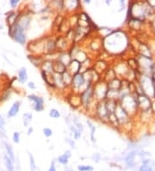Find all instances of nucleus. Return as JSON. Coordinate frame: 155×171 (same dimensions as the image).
Wrapping results in <instances>:
<instances>
[{"label":"nucleus","instance_id":"1","mask_svg":"<svg viewBox=\"0 0 155 171\" xmlns=\"http://www.w3.org/2000/svg\"><path fill=\"white\" fill-rule=\"evenodd\" d=\"M130 46L128 34L121 30H113V32L103 39V50L110 56L122 55Z\"/></svg>","mask_w":155,"mask_h":171},{"label":"nucleus","instance_id":"2","mask_svg":"<svg viewBox=\"0 0 155 171\" xmlns=\"http://www.w3.org/2000/svg\"><path fill=\"white\" fill-rule=\"evenodd\" d=\"M154 11L149 6L148 1H137V2H130L128 11V19L135 18L145 22V20L148 17H151Z\"/></svg>","mask_w":155,"mask_h":171},{"label":"nucleus","instance_id":"3","mask_svg":"<svg viewBox=\"0 0 155 171\" xmlns=\"http://www.w3.org/2000/svg\"><path fill=\"white\" fill-rule=\"evenodd\" d=\"M79 96L81 100V109L91 117H92L94 108L96 104L93 93V86H88L85 91L79 93Z\"/></svg>","mask_w":155,"mask_h":171},{"label":"nucleus","instance_id":"4","mask_svg":"<svg viewBox=\"0 0 155 171\" xmlns=\"http://www.w3.org/2000/svg\"><path fill=\"white\" fill-rule=\"evenodd\" d=\"M119 105L122 107L129 117L133 118L139 113V109L137 105L136 94L127 93L119 98Z\"/></svg>","mask_w":155,"mask_h":171},{"label":"nucleus","instance_id":"5","mask_svg":"<svg viewBox=\"0 0 155 171\" xmlns=\"http://www.w3.org/2000/svg\"><path fill=\"white\" fill-rule=\"evenodd\" d=\"M26 31H27V30L25 28L16 22L13 26L10 28L9 33H10L11 37L14 41L16 42L17 43L24 45L26 44V42H27Z\"/></svg>","mask_w":155,"mask_h":171},{"label":"nucleus","instance_id":"6","mask_svg":"<svg viewBox=\"0 0 155 171\" xmlns=\"http://www.w3.org/2000/svg\"><path fill=\"white\" fill-rule=\"evenodd\" d=\"M90 86L91 85H89L85 81L84 75L82 73H78L77 75H73V79H72L70 85V92L79 94Z\"/></svg>","mask_w":155,"mask_h":171},{"label":"nucleus","instance_id":"7","mask_svg":"<svg viewBox=\"0 0 155 171\" xmlns=\"http://www.w3.org/2000/svg\"><path fill=\"white\" fill-rule=\"evenodd\" d=\"M108 85L107 82H105L103 80H100L98 81L93 85V93L94 98L96 102L98 101H103L107 99L108 93Z\"/></svg>","mask_w":155,"mask_h":171},{"label":"nucleus","instance_id":"8","mask_svg":"<svg viewBox=\"0 0 155 171\" xmlns=\"http://www.w3.org/2000/svg\"><path fill=\"white\" fill-rule=\"evenodd\" d=\"M109 115H110V114H109L107 109H106L104 100L96 102V105H95V108H94L92 118H95L96 120L100 121L101 123L107 124L108 125Z\"/></svg>","mask_w":155,"mask_h":171},{"label":"nucleus","instance_id":"9","mask_svg":"<svg viewBox=\"0 0 155 171\" xmlns=\"http://www.w3.org/2000/svg\"><path fill=\"white\" fill-rule=\"evenodd\" d=\"M27 98L32 103V108L35 112H41L44 111L45 102L44 99L42 97L35 94V93H31V94H29Z\"/></svg>","mask_w":155,"mask_h":171},{"label":"nucleus","instance_id":"10","mask_svg":"<svg viewBox=\"0 0 155 171\" xmlns=\"http://www.w3.org/2000/svg\"><path fill=\"white\" fill-rule=\"evenodd\" d=\"M136 100L139 112L148 111V110L151 109L152 99H150L147 95H145L143 93L136 94Z\"/></svg>","mask_w":155,"mask_h":171},{"label":"nucleus","instance_id":"11","mask_svg":"<svg viewBox=\"0 0 155 171\" xmlns=\"http://www.w3.org/2000/svg\"><path fill=\"white\" fill-rule=\"evenodd\" d=\"M73 43L65 36L56 35V50L57 52L68 51Z\"/></svg>","mask_w":155,"mask_h":171},{"label":"nucleus","instance_id":"12","mask_svg":"<svg viewBox=\"0 0 155 171\" xmlns=\"http://www.w3.org/2000/svg\"><path fill=\"white\" fill-rule=\"evenodd\" d=\"M110 66L111 64L109 63L107 60L102 59V58H96V59H94V61H93L92 68L102 77V75L104 74V72L107 70Z\"/></svg>","mask_w":155,"mask_h":171},{"label":"nucleus","instance_id":"13","mask_svg":"<svg viewBox=\"0 0 155 171\" xmlns=\"http://www.w3.org/2000/svg\"><path fill=\"white\" fill-rule=\"evenodd\" d=\"M66 98H67V102L73 109L74 110L81 109V100H80V96L78 93L69 92L67 93Z\"/></svg>","mask_w":155,"mask_h":171},{"label":"nucleus","instance_id":"14","mask_svg":"<svg viewBox=\"0 0 155 171\" xmlns=\"http://www.w3.org/2000/svg\"><path fill=\"white\" fill-rule=\"evenodd\" d=\"M41 78L45 82V84L48 86V88L56 91V86L54 83V73H45L41 71Z\"/></svg>","mask_w":155,"mask_h":171},{"label":"nucleus","instance_id":"15","mask_svg":"<svg viewBox=\"0 0 155 171\" xmlns=\"http://www.w3.org/2000/svg\"><path fill=\"white\" fill-rule=\"evenodd\" d=\"M144 25V22L138 20L135 18L128 19V27L130 30L135 31V32H140L142 26Z\"/></svg>","mask_w":155,"mask_h":171},{"label":"nucleus","instance_id":"16","mask_svg":"<svg viewBox=\"0 0 155 171\" xmlns=\"http://www.w3.org/2000/svg\"><path fill=\"white\" fill-rule=\"evenodd\" d=\"M81 63L79 61H78L77 60L73 59L67 67V70L70 73L71 75H77L78 73H81Z\"/></svg>","mask_w":155,"mask_h":171},{"label":"nucleus","instance_id":"17","mask_svg":"<svg viewBox=\"0 0 155 171\" xmlns=\"http://www.w3.org/2000/svg\"><path fill=\"white\" fill-rule=\"evenodd\" d=\"M139 171H155L154 161L150 158L142 159L141 164L139 167Z\"/></svg>","mask_w":155,"mask_h":171},{"label":"nucleus","instance_id":"18","mask_svg":"<svg viewBox=\"0 0 155 171\" xmlns=\"http://www.w3.org/2000/svg\"><path fill=\"white\" fill-rule=\"evenodd\" d=\"M140 155V153H138L137 151H131L129 152L127 156L125 157V164L128 168H134L137 164L136 157Z\"/></svg>","mask_w":155,"mask_h":171},{"label":"nucleus","instance_id":"19","mask_svg":"<svg viewBox=\"0 0 155 171\" xmlns=\"http://www.w3.org/2000/svg\"><path fill=\"white\" fill-rule=\"evenodd\" d=\"M71 157H72V151L70 149H67L63 154L59 155L57 157L56 162L62 166H67V164H69V160L71 159Z\"/></svg>","mask_w":155,"mask_h":171},{"label":"nucleus","instance_id":"20","mask_svg":"<svg viewBox=\"0 0 155 171\" xmlns=\"http://www.w3.org/2000/svg\"><path fill=\"white\" fill-rule=\"evenodd\" d=\"M108 89L110 91H121L122 89V80L118 77H115L113 80H111L107 82Z\"/></svg>","mask_w":155,"mask_h":171},{"label":"nucleus","instance_id":"21","mask_svg":"<svg viewBox=\"0 0 155 171\" xmlns=\"http://www.w3.org/2000/svg\"><path fill=\"white\" fill-rule=\"evenodd\" d=\"M56 60H58L59 61H60L61 63H63L65 66H68V64L70 63L72 61V57L69 51H63V52H58L57 54V58Z\"/></svg>","mask_w":155,"mask_h":171},{"label":"nucleus","instance_id":"22","mask_svg":"<svg viewBox=\"0 0 155 171\" xmlns=\"http://www.w3.org/2000/svg\"><path fill=\"white\" fill-rule=\"evenodd\" d=\"M67 71V66L61 63L58 60L53 61V73L55 75H63Z\"/></svg>","mask_w":155,"mask_h":171},{"label":"nucleus","instance_id":"23","mask_svg":"<svg viewBox=\"0 0 155 171\" xmlns=\"http://www.w3.org/2000/svg\"><path fill=\"white\" fill-rule=\"evenodd\" d=\"M104 103H105V106H106V109H107L109 114H111V113H115L116 108L118 106L119 102L118 100H104Z\"/></svg>","mask_w":155,"mask_h":171},{"label":"nucleus","instance_id":"24","mask_svg":"<svg viewBox=\"0 0 155 171\" xmlns=\"http://www.w3.org/2000/svg\"><path fill=\"white\" fill-rule=\"evenodd\" d=\"M29 80V75H28V70L24 67H21L18 70L17 74V81L20 84H26Z\"/></svg>","mask_w":155,"mask_h":171},{"label":"nucleus","instance_id":"25","mask_svg":"<svg viewBox=\"0 0 155 171\" xmlns=\"http://www.w3.org/2000/svg\"><path fill=\"white\" fill-rule=\"evenodd\" d=\"M86 124H87V126L89 128V130H90V138H91V141L92 143H95L96 142V125H94L93 121L92 119H86Z\"/></svg>","mask_w":155,"mask_h":171},{"label":"nucleus","instance_id":"26","mask_svg":"<svg viewBox=\"0 0 155 171\" xmlns=\"http://www.w3.org/2000/svg\"><path fill=\"white\" fill-rule=\"evenodd\" d=\"M20 108H21V102L20 101H16L13 103V105H11L9 112H8V118H14L15 116L17 115V113L20 111Z\"/></svg>","mask_w":155,"mask_h":171},{"label":"nucleus","instance_id":"27","mask_svg":"<svg viewBox=\"0 0 155 171\" xmlns=\"http://www.w3.org/2000/svg\"><path fill=\"white\" fill-rule=\"evenodd\" d=\"M28 59L30 60V62L33 64L35 67H40L45 58L43 56H37V55H31L30 54L28 56Z\"/></svg>","mask_w":155,"mask_h":171},{"label":"nucleus","instance_id":"28","mask_svg":"<svg viewBox=\"0 0 155 171\" xmlns=\"http://www.w3.org/2000/svg\"><path fill=\"white\" fill-rule=\"evenodd\" d=\"M53 61L52 60L44 59L40 66V70L45 73H53Z\"/></svg>","mask_w":155,"mask_h":171},{"label":"nucleus","instance_id":"29","mask_svg":"<svg viewBox=\"0 0 155 171\" xmlns=\"http://www.w3.org/2000/svg\"><path fill=\"white\" fill-rule=\"evenodd\" d=\"M19 15H20V13H16V12H11L9 15H7L6 22H7L9 28L13 26L16 22V21H17V19L19 17Z\"/></svg>","mask_w":155,"mask_h":171},{"label":"nucleus","instance_id":"30","mask_svg":"<svg viewBox=\"0 0 155 171\" xmlns=\"http://www.w3.org/2000/svg\"><path fill=\"white\" fill-rule=\"evenodd\" d=\"M32 120H33V114L31 112H27L22 114V124H23L24 127L28 128L30 126Z\"/></svg>","mask_w":155,"mask_h":171},{"label":"nucleus","instance_id":"31","mask_svg":"<svg viewBox=\"0 0 155 171\" xmlns=\"http://www.w3.org/2000/svg\"><path fill=\"white\" fill-rule=\"evenodd\" d=\"M4 164L6 169V171H14V162L9 157L7 154H4Z\"/></svg>","mask_w":155,"mask_h":171},{"label":"nucleus","instance_id":"32","mask_svg":"<svg viewBox=\"0 0 155 171\" xmlns=\"http://www.w3.org/2000/svg\"><path fill=\"white\" fill-rule=\"evenodd\" d=\"M61 78H62V81L65 86H67V88L70 89V85L71 82H72V79H73V75L67 70L63 75H61Z\"/></svg>","mask_w":155,"mask_h":171},{"label":"nucleus","instance_id":"33","mask_svg":"<svg viewBox=\"0 0 155 171\" xmlns=\"http://www.w3.org/2000/svg\"><path fill=\"white\" fill-rule=\"evenodd\" d=\"M48 116L54 119H59L61 117V112L57 108H51L48 112Z\"/></svg>","mask_w":155,"mask_h":171},{"label":"nucleus","instance_id":"34","mask_svg":"<svg viewBox=\"0 0 155 171\" xmlns=\"http://www.w3.org/2000/svg\"><path fill=\"white\" fill-rule=\"evenodd\" d=\"M29 162H30V171H36L37 165L35 160V156L32 153H29Z\"/></svg>","mask_w":155,"mask_h":171},{"label":"nucleus","instance_id":"35","mask_svg":"<svg viewBox=\"0 0 155 171\" xmlns=\"http://www.w3.org/2000/svg\"><path fill=\"white\" fill-rule=\"evenodd\" d=\"M5 148H6V154H7L9 157L11 158L13 162H15V154H14V150L13 148L11 147V145L5 144Z\"/></svg>","mask_w":155,"mask_h":171},{"label":"nucleus","instance_id":"36","mask_svg":"<svg viewBox=\"0 0 155 171\" xmlns=\"http://www.w3.org/2000/svg\"><path fill=\"white\" fill-rule=\"evenodd\" d=\"M94 167L88 164H80L77 166V171H93Z\"/></svg>","mask_w":155,"mask_h":171},{"label":"nucleus","instance_id":"37","mask_svg":"<svg viewBox=\"0 0 155 171\" xmlns=\"http://www.w3.org/2000/svg\"><path fill=\"white\" fill-rule=\"evenodd\" d=\"M42 133L44 135L45 138H49L53 136L54 131H53V130H52L51 128H49V127H44V128L42 129Z\"/></svg>","mask_w":155,"mask_h":171},{"label":"nucleus","instance_id":"38","mask_svg":"<svg viewBox=\"0 0 155 171\" xmlns=\"http://www.w3.org/2000/svg\"><path fill=\"white\" fill-rule=\"evenodd\" d=\"M65 142L67 144L70 146L72 149H76V144H75V140L72 137H66L65 138Z\"/></svg>","mask_w":155,"mask_h":171},{"label":"nucleus","instance_id":"39","mask_svg":"<svg viewBox=\"0 0 155 171\" xmlns=\"http://www.w3.org/2000/svg\"><path fill=\"white\" fill-rule=\"evenodd\" d=\"M20 139H21V133L19 131H15L12 136V141L15 144H19L20 143Z\"/></svg>","mask_w":155,"mask_h":171},{"label":"nucleus","instance_id":"40","mask_svg":"<svg viewBox=\"0 0 155 171\" xmlns=\"http://www.w3.org/2000/svg\"><path fill=\"white\" fill-rule=\"evenodd\" d=\"M101 158H102V156L100 155V153H94L92 156V159L94 163H96V164H98L101 160Z\"/></svg>","mask_w":155,"mask_h":171},{"label":"nucleus","instance_id":"41","mask_svg":"<svg viewBox=\"0 0 155 171\" xmlns=\"http://www.w3.org/2000/svg\"><path fill=\"white\" fill-rule=\"evenodd\" d=\"M26 85L28 86V88L30 90H35L36 89V85L34 81H28L26 83Z\"/></svg>","mask_w":155,"mask_h":171},{"label":"nucleus","instance_id":"42","mask_svg":"<svg viewBox=\"0 0 155 171\" xmlns=\"http://www.w3.org/2000/svg\"><path fill=\"white\" fill-rule=\"evenodd\" d=\"M149 24H150V29H151L152 32L155 35V17H153V18L149 22Z\"/></svg>","mask_w":155,"mask_h":171},{"label":"nucleus","instance_id":"43","mask_svg":"<svg viewBox=\"0 0 155 171\" xmlns=\"http://www.w3.org/2000/svg\"><path fill=\"white\" fill-rule=\"evenodd\" d=\"M55 163V161H52L51 164H50V166L48 168V171H58L57 170V168H56Z\"/></svg>","mask_w":155,"mask_h":171},{"label":"nucleus","instance_id":"44","mask_svg":"<svg viewBox=\"0 0 155 171\" xmlns=\"http://www.w3.org/2000/svg\"><path fill=\"white\" fill-rule=\"evenodd\" d=\"M10 4L12 8H16L19 4V0H11Z\"/></svg>","mask_w":155,"mask_h":171},{"label":"nucleus","instance_id":"45","mask_svg":"<svg viewBox=\"0 0 155 171\" xmlns=\"http://www.w3.org/2000/svg\"><path fill=\"white\" fill-rule=\"evenodd\" d=\"M0 129L1 130H4V119L1 114H0Z\"/></svg>","mask_w":155,"mask_h":171},{"label":"nucleus","instance_id":"46","mask_svg":"<svg viewBox=\"0 0 155 171\" xmlns=\"http://www.w3.org/2000/svg\"><path fill=\"white\" fill-rule=\"evenodd\" d=\"M149 6L152 8V10L155 11V0H152V1H148Z\"/></svg>","mask_w":155,"mask_h":171},{"label":"nucleus","instance_id":"47","mask_svg":"<svg viewBox=\"0 0 155 171\" xmlns=\"http://www.w3.org/2000/svg\"><path fill=\"white\" fill-rule=\"evenodd\" d=\"M151 77H152V79H153V81H155V63L153 64V68H152Z\"/></svg>","mask_w":155,"mask_h":171},{"label":"nucleus","instance_id":"48","mask_svg":"<svg viewBox=\"0 0 155 171\" xmlns=\"http://www.w3.org/2000/svg\"><path fill=\"white\" fill-rule=\"evenodd\" d=\"M151 111L153 113V115H155V100L153 99V100H152V105H151Z\"/></svg>","mask_w":155,"mask_h":171},{"label":"nucleus","instance_id":"49","mask_svg":"<svg viewBox=\"0 0 155 171\" xmlns=\"http://www.w3.org/2000/svg\"><path fill=\"white\" fill-rule=\"evenodd\" d=\"M34 132V128L32 126L28 127V130H27V135L28 136H30L31 134Z\"/></svg>","mask_w":155,"mask_h":171},{"label":"nucleus","instance_id":"50","mask_svg":"<svg viewBox=\"0 0 155 171\" xmlns=\"http://www.w3.org/2000/svg\"><path fill=\"white\" fill-rule=\"evenodd\" d=\"M63 171H77V170L73 169L72 167H70V166H65V168H64V170Z\"/></svg>","mask_w":155,"mask_h":171},{"label":"nucleus","instance_id":"51","mask_svg":"<svg viewBox=\"0 0 155 171\" xmlns=\"http://www.w3.org/2000/svg\"><path fill=\"white\" fill-rule=\"evenodd\" d=\"M153 99L155 100V81H153Z\"/></svg>","mask_w":155,"mask_h":171},{"label":"nucleus","instance_id":"52","mask_svg":"<svg viewBox=\"0 0 155 171\" xmlns=\"http://www.w3.org/2000/svg\"><path fill=\"white\" fill-rule=\"evenodd\" d=\"M84 3H85V4H90L91 3H92V1H90V0H85V2H84Z\"/></svg>","mask_w":155,"mask_h":171}]
</instances>
